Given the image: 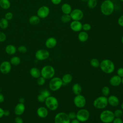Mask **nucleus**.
Returning a JSON list of instances; mask_svg holds the SVG:
<instances>
[{"label": "nucleus", "mask_w": 123, "mask_h": 123, "mask_svg": "<svg viewBox=\"0 0 123 123\" xmlns=\"http://www.w3.org/2000/svg\"><path fill=\"white\" fill-rule=\"evenodd\" d=\"M114 4L111 0H104L100 6V12L105 16H110L114 12Z\"/></svg>", "instance_id": "f257e3e1"}, {"label": "nucleus", "mask_w": 123, "mask_h": 123, "mask_svg": "<svg viewBox=\"0 0 123 123\" xmlns=\"http://www.w3.org/2000/svg\"><path fill=\"white\" fill-rule=\"evenodd\" d=\"M70 121L68 114L64 112L57 113L54 119V123H70Z\"/></svg>", "instance_id": "1a4fd4ad"}, {"label": "nucleus", "mask_w": 123, "mask_h": 123, "mask_svg": "<svg viewBox=\"0 0 123 123\" xmlns=\"http://www.w3.org/2000/svg\"><path fill=\"white\" fill-rule=\"evenodd\" d=\"M121 109L123 111V102L122 103V104L121 105Z\"/></svg>", "instance_id": "6e6d98bb"}, {"label": "nucleus", "mask_w": 123, "mask_h": 123, "mask_svg": "<svg viewBox=\"0 0 123 123\" xmlns=\"http://www.w3.org/2000/svg\"><path fill=\"white\" fill-rule=\"evenodd\" d=\"M122 119H123V115H122Z\"/></svg>", "instance_id": "680f3d73"}, {"label": "nucleus", "mask_w": 123, "mask_h": 123, "mask_svg": "<svg viewBox=\"0 0 123 123\" xmlns=\"http://www.w3.org/2000/svg\"><path fill=\"white\" fill-rule=\"evenodd\" d=\"M13 13L10 12H7L5 13V16H4V18L7 19V20L8 21H10L11 20H12L13 18Z\"/></svg>", "instance_id": "ea45409f"}, {"label": "nucleus", "mask_w": 123, "mask_h": 123, "mask_svg": "<svg viewBox=\"0 0 123 123\" xmlns=\"http://www.w3.org/2000/svg\"><path fill=\"white\" fill-rule=\"evenodd\" d=\"M117 75L121 77H123V67H120L117 70Z\"/></svg>", "instance_id": "c03bdc74"}, {"label": "nucleus", "mask_w": 123, "mask_h": 123, "mask_svg": "<svg viewBox=\"0 0 123 123\" xmlns=\"http://www.w3.org/2000/svg\"><path fill=\"white\" fill-rule=\"evenodd\" d=\"M69 119L72 120L76 118V112L74 111H71L68 113Z\"/></svg>", "instance_id": "a19ab883"}, {"label": "nucleus", "mask_w": 123, "mask_h": 123, "mask_svg": "<svg viewBox=\"0 0 123 123\" xmlns=\"http://www.w3.org/2000/svg\"><path fill=\"white\" fill-rule=\"evenodd\" d=\"M11 69L12 64L9 61H5L0 64V72L3 74H8L10 72Z\"/></svg>", "instance_id": "4468645a"}, {"label": "nucleus", "mask_w": 123, "mask_h": 123, "mask_svg": "<svg viewBox=\"0 0 123 123\" xmlns=\"http://www.w3.org/2000/svg\"><path fill=\"white\" fill-rule=\"evenodd\" d=\"M49 51L46 49H39L35 53V56L37 60L38 61H44L49 56Z\"/></svg>", "instance_id": "9b49d317"}, {"label": "nucleus", "mask_w": 123, "mask_h": 123, "mask_svg": "<svg viewBox=\"0 0 123 123\" xmlns=\"http://www.w3.org/2000/svg\"><path fill=\"white\" fill-rule=\"evenodd\" d=\"M61 78L63 84H67L72 82L73 80V76L70 74H65Z\"/></svg>", "instance_id": "bb28decb"}, {"label": "nucleus", "mask_w": 123, "mask_h": 123, "mask_svg": "<svg viewBox=\"0 0 123 123\" xmlns=\"http://www.w3.org/2000/svg\"><path fill=\"white\" fill-rule=\"evenodd\" d=\"M25 107L24 103H18L15 107L14 109V112L16 115L20 116L22 115L25 111Z\"/></svg>", "instance_id": "a211bd4d"}, {"label": "nucleus", "mask_w": 123, "mask_h": 123, "mask_svg": "<svg viewBox=\"0 0 123 123\" xmlns=\"http://www.w3.org/2000/svg\"><path fill=\"white\" fill-rule=\"evenodd\" d=\"M74 105L78 108H83L86 105V98L82 95L79 94L75 95L73 100Z\"/></svg>", "instance_id": "9d476101"}, {"label": "nucleus", "mask_w": 123, "mask_h": 123, "mask_svg": "<svg viewBox=\"0 0 123 123\" xmlns=\"http://www.w3.org/2000/svg\"><path fill=\"white\" fill-rule=\"evenodd\" d=\"M61 21L63 23H67L71 21V17L70 14H63L61 17Z\"/></svg>", "instance_id": "7c9ffc66"}, {"label": "nucleus", "mask_w": 123, "mask_h": 123, "mask_svg": "<svg viewBox=\"0 0 123 123\" xmlns=\"http://www.w3.org/2000/svg\"><path fill=\"white\" fill-rule=\"evenodd\" d=\"M40 94L42 95L46 98H47V97L50 96V92H49V91L48 89H44L42 90V91H41Z\"/></svg>", "instance_id": "58836bf2"}, {"label": "nucleus", "mask_w": 123, "mask_h": 123, "mask_svg": "<svg viewBox=\"0 0 123 123\" xmlns=\"http://www.w3.org/2000/svg\"><path fill=\"white\" fill-rule=\"evenodd\" d=\"M11 2L9 0H0V7L4 10H7L11 7Z\"/></svg>", "instance_id": "cd10ccee"}, {"label": "nucleus", "mask_w": 123, "mask_h": 123, "mask_svg": "<svg viewBox=\"0 0 123 123\" xmlns=\"http://www.w3.org/2000/svg\"><path fill=\"white\" fill-rule=\"evenodd\" d=\"M114 118L113 112L109 110H103L99 114L100 120L103 123H111Z\"/></svg>", "instance_id": "20e7f679"}, {"label": "nucleus", "mask_w": 123, "mask_h": 123, "mask_svg": "<svg viewBox=\"0 0 123 123\" xmlns=\"http://www.w3.org/2000/svg\"><path fill=\"white\" fill-rule=\"evenodd\" d=\"M83 24L80 21H72L70 24V28L75 32H79L82 30Z\"/></svg>", "instance_id": "2eb2a0df"}, {"label": "nucleus", "mask_w": 123, "mask_h": 123, "mask_svg": "<svg viewBox=\"0 0 123 123\" xmlns=\"http://www.w3.org/2000/svg\"><path fill=\"white\" fill-rule=\"evenodd\" d=\"M10 62L12 65L17 66L21 62V59L18 56H14L11 58Z\"/></svg>", "instance_id": "c85d7f7f"}, {"label": "nucleus", "mask_w": 123, "mask_h": 123, "mask_svg": "<svg viewBox=\"0 0 123 123\" xmlns=\"http://www.w3.org/2000/svg\"><path fill=\"white\" fill-rule=\"evenodd\" d=\"M37 116L41 118H45L49 114L48 109L43 106L39 107L37 110Z\"/></svg>", "instance_id": "6ab92c4d"}, {"label": "nucleus", "mask_w": 123, "mask_h": 123, "mask_svg": "<svg viewBox=\"0 0 123 123\" xmlns=\"http://www.w3.org/2000/svg\"><path fill=\"white\" fill-rule=\"evenodd\" d=\"M25 101V99L24 98H20L19 99V103H24Z\"/></svg>", "instance_id": "5fc2aeb1"}, {"label": "nucleus", "mask_w": 123, "mask_h": 123, "mask_svg": "<svg viewBox=\"0 0 123 123\" xmlns=\"http://www.w3.org/2000/svg\"><path fill=\"white\" fill-rule=\"evenodd\" d=\"M14 122L15 123H24V121L20 116H17L14 119Z\"/></svg>", "instance_id": "a18cd8bd"}, {"label": "nucleus", "mask_w": 123, "mask_h": 123, "mask_svg": "<svg viewBox=\"0 0 123 123\" xmlns=\"http://www.w3.org/2000/svg\"><path fill=\"white\" fill-rule=\"evenodd\" d=\"M6 34L2 32V31H0V42H3L4 41H5L6 39Z\"/></svg>", "instance_id": "37998d69"}, {"label": "nucleus", "mask_w": 123, "mask_h": 123, "mask_svg": "<svg viewBox=\"0 0 123 123\" xmlns=\"http://www.w3.org/2000/svg\"><path fill=\"white\" fill-rule=\"evenodd\" d=\"M46 80L43 77L40 76L37 79V84L39 86H43L45 84Z\"/></svg>", "instance_id": "e433bc0d"}, {"label": "nucleus", "mask_w": 123, "mask_h": 123, "mask_svg": "<svg viewBox=\"0 0 123 123\" xmlns=\"http://www.w3.org/2000/svg\"><path fill=\"white\" fill-rule=\"evenodd\" d=\"M108 105L107 97L101 96L96 98L93 102V106L98 109H104Z\"/></svg>", "instance_id": "0eeeda50"}, {"label": "nucleus", "mask_w": 123, "mask_h": 123, "mask_svg": "<svg viewBox=\"0 0 123 123\" xmlns=\"http://www.w3.org/2000/svg\"><path fill=\"white\" fill-rule=\"evenodd\" d=\"M41 76L46 79H50L54 77L55 74L54 68L49 65L44 66L40 70Z\"/></svg>", "instance_id": "7ed1b4c3"}, {"label": "nucleus", "mask_w": 123, "mask_h": 123, "mask_svg": "<svg viewBox=\"0 0 123 123\" xmlns=\"http://www.w3.org/2000/svg\"><path fill=\"white\" fill-rule=\"evenodd\" d=\"M101 70L107 74L112 73L115 70V65L113 62L109 59H104L100 62L99 67Z\"/></svg>", "instance_id": "f03ea898"}, {"label": "nucleus", "mask_w": 123, "mask_h": 123, "mask_svg": "<svg viewBox=\"0 0 123 123\" xmlns=\"http://www.w3.org/2000/svg\"><path fill=\"white\" fill-rule=\"evenodd\" d=\"M50 12V9L47 6L43 5L40 7L37 12V15L40 19H44L47 17Z\"/></svg>", "instance_id": "f8f14e48"}, {"label": "nucleus", "mask_w": 123, "mask_h": 123, "mask_svg": "<svg viewBox=\"0 0 123 123\" xmlns=\"http://www.w3.org/2000/svg\"><path fill=\"white\" fill-rule=\"evenodd\" d=\"M57 44V40L54 37H49L45 41L46 47L49 49L54 48Z\"/></svg>", "instance_id": "aec40b11"}, {"label": "nucleus", "mask_w": 123, "mask_h": 123, "mask_svg": "<svg viewBox=\"0 0 123 123\" xmlns=\"http://www.w3.org/2000/svg\"><path fill=\"white\" fill-rule=\"evenodd\" d=\"M109 83L112 86H118L122 84V78L117 74L114 75L110 79Z\"/></svg>", "instance_id": "dca6fc26"}, {"label": "nucleus", "mask_w": 123, "mask_h": 123, "mask_svg": "<svg viewBox=\"0 0 123 123\" xmlns=\"http://www.w3.org/2000/svg\"><path fill=\"white\" fill-rule=\"evenodd\" d=\"M17 49L19 52L22 53H25L27 52V48L24 45H21L19 46L17 48Z\"/></svg>", "instance_id": "c9c22d12"}, {"label": "nucleus", "mask_w": 123, "mask_h": 123, "mask_svg": "<svg viewBox=\"0 0 123 123\" xmlns=\"http://www.w3.org/2000/svg\"><path fill=\"white\" fill-rule=\"evenodd\" d=\"M29 73L30 75L34 78L37 79L41 76L40 70L37 67H32L31 68L29 71Z\"/></svg>", "instance_id": "b1692460"}, {"label": "nucleus", "mask_w": 123, "mask_h": 123, "mask_svg": "<svg viewBox=\"0 0 123 123\" xmlns=\"http://www.w3.org/2000/svg\"><path fill=\"white\" fill-rule=\"evenodd\" d=\"M107 99L108 104L112 107H117L120 104V100L119 98L115 95H111L107 98Z\"/></svg>", "instance_id": "f3484780"}, {"label": "nucleus", "mask_w": 123, "mask_h": 123, "mask_svg": "<svg viewBox=\"0 0 123 123\" xmlns=\"http://www.w3.org/2000/svg\"><path fill=\"white\" fill-rule=\"evenodd\" d=\"M50 1L54 5H57L61 3L62 0H50Z\"/></svg>", "instance_id": "09e8293b"}, {"label": "nucleus", "mask_w": 123, "mask_h": 123, "mask_svg": "<svg viewBox=\"0 0 123 123\" xmlns=\"http://www.w3.org/2000/svg\"><path fill=\"white\" fill-rule=\"evenodd\" d=\"M112 123H123V120L121 118L115 117Z\"/></svg>", "instance_id": "49530a36"}, {"label": "nucleus", "mask_w": 123, "mask_h": 123, "mask_svg": "<svg viewBox=\"0 0 123 123\" xmlns=\"http://www.w3.org/2000/svg\"><path fill=\"white\" fill-rule=\"evenodd\" d=\"M81 122L80 121H79L76 118L70 121V123H80Z\"/></svg>", "instance_id": "864d4df0"}, {"label": "nucleus", "mask_w": 123, "mask_h": 123, "mask_svg": "<svg viewBox=\"0 0 123 123\" xmlns=\"http://www.w3.org/2000/svg\"><path fill=\"white\" fill-rule=\"evenodd\" d=\"M121 42H122V43L123 44V36H122V38H121Z\"/></svg>", "instance_id": "13d9d810"}, {"label": "nucleus", "mask_w": 123, "mask_h": 123, "mask_svg": "<svg viewBox=\"0 0 123 123\" xmlns=\"http://www.w3.org/2000/svg\"><path fill=\"white\" fill-rule=\"evenodd\" d=\"M114 115L115 117H119V118H121L122 117L123 114V111L122 109H116V110L114 111L113 112Z\"/></svg>", "instance_id": "f704fd0d"}, {"label": "nucleus", "mask_w": 123, "mask_h": 123, "mask_svg": "<svg viewBox=\"0 0 123 123\" xmlns=\"http://www.w3.org/2000/svg\"><path fill=\"white\" fill-rule=\"evenodd\" d=\"M97 0H88L87 2V6L89 9H93L97 6Z\"/></svg>", "instance_id": "2f4dec72"}, {"label": "nucleus", "mask_w": 123, "mask_h": 123, "mask_svg": "<svg viewBox=\"0 0 123 123\" xmlns=\"http://www.w3.org/2000/svg\"><path fill=\"white\" fill-rule=\"evenodd\" d=\"M46 107L52 111L56 110L59 106V101L57 98L52 96L47 97L44 102Z\"/></svg>", "instance_id": "39448f33"}, {"label": "nucleus", "mask_w": 123, "mask_h": 123, "mask_svg": "<svg viewBox=\"0 0 123 123\" xmlns=\"http://www.w3.org/2000/svg\"><path fill=\"white\" fill-rule=\"evenodd\" d=\"M61 11L63 14H70L72 11V6L67 3H64L61 6Z\"/></svg>", "instance_id": "412c9836"}, {"label": "nucleus", "mask_w": 123, "mask_h": 123, "mask_svg": "<svg viewBox=\"0 0 123 123\" xmlns=\"http://www.w3.org/2000/svg\"><path fill=\"white\" fill-rule=\"evenodd\" d=\"M91 29V25L88 23H85L82 25V30L84 31L87 32Z\"/></svg>", "instance_id": "4c0bfd02"}, {"label": "nucleus", "mask_w": 123, "mask_h": 123, "mask_svg": "<svg viewBox=\"0 0 123 123\" xmlns=\"http://www.w3.org/2000/svg\"><path fill=\"white\" fill-rule=\"evenodd\" d=\"M121 1H122V2H123V0H120Z\"/></svg>", "instance_id": "052dcab7"}, {"label": "nucleus", "mask_w": 123, "mask_h": 123, "mask_svg": "<svg viewBox=\"0 0 123 123\" xmlns=\"http://www.w3.org/2000/svg\"><path fill=\"white\" fill-rule=\"evenodd\" d=\"M90 64L94 68H98L99 67L100 62L97 58H92L90 61Z\"/></svg>", "instance_id": "473e14b6"}, {"label": "nucleus", "mask_w": 123, "mask_h": 123, "mask_svg": "<svg viewBox=\"0 0 123 123\" xmlns=\"http://www.w3.org/2000/svg\"><path fill=\"white\" fill-rule=\"evenodd\" d=\"M63 85L61 78L53 77L50 79L49 83V89L52 91H56L60 89Z\"/></svg>", "instance_id": "423d86ee"}, {"label": "nucleus", "mask_w": 123, "mask_h": 123, "mask_svg": "<svg viewBox=\"0 0 123 123\" xmlns=\"http://www.w3.org/2000/svg\"><path fill=\"white\" fill-rule=\"evenodd\" d=\"M101 93L103 96L107 97L110 93V89L108 86H104L101 89Z\"/></svg>", "instance_id": "72a5a7b5"}, {"label": "nucleus", "mask_w": 123, "mask_h": 123, "mask_svg": "<svg viewBox=\"0 0 123 123\" xmlns=\"http://www.w3.org/2000/svg\"><path fill=\"white\" fill-rule=\"evenodd\" d=\"M90 117L89 111L86 109H80L76 112V119L80 122L87 121Z\"/></svg>", "instance_id": "6e6552de"}, {"label": "nucleus", "mask_w": 123, "mask_h": 123, "mask_svg": "<svg viewBox=\"0 0 123 123\" xmlns=\"http://www.w3.org/2000/svg\"><path fill=\"white\" fill-rule=\"evenodd\" d=\"M46 98L45 97H44L42 95H41V94L38 95L37 96V100L39 102H40V103L44 102Z\"/></svg>", "instance_id": "79ce46f5"}, {"label": "nucleus", "mask_w": 123, "mask_h": 123, "mask_svg": "<svg viewBox=\"0 0 123 123\" xmlns=\"http://www.w3.org/2000/svg\"><path fill=\"white\" fill-rule=\"evenodd\" d=\"M4 100V95L0 93V103H2Z\"/></svg>", "instance_id": "3c124183"}, {"label": "nucleus", "mask_w": 123, "mask_h": 123, "mask_svg": "<svg viewBox=\"0 0 123 123\" xmlns=\"http://www.w3.org/2000/svg\"><path fill=\"white\" fill-rule=\"evenodd\" d=\"M122 84L123 85V77H122Z\"/></svg>", "instance_id": "bf43d9fd"}, {"label": "nucleus", "mask_w": 123, "mask_h": 123, "mask_svg": "<svg viewBox=\"0 0 123 123\" xmlns=\"http://www.w3.org/2000/svg\"><path fill=\"white\" fill-rule=\"evenodd\" d=\"M40 18L37 15H33L28 19V22L32 25H37L39 23Z\"/></svg>", "instance_id": "a878e982"}, {"label": "nucleus", "mask_w": 123, "mask_h": 123, "mask_svg": "<svg viewBox=\"0 0 123 123\" xmlns=\"http://www.w3.org/2000/svg\"><path fill=\"white\" fill-rule=\"evenodd\" d=\"M72 90L73 93L75 95H77L81 93L82 88L80 84L78 83H74L72 86Z\"/></svg>", "instance_id": "393cba45"}, {"label": "nucleus", "mask_w": 123, "mask_h": 123, "mask_svg": "<svg viewBox=\"0 0 123 123\" xmlns=\"http://www.w3.org/2000/svg\"><path fill=\"white\" fill-rule=\"evenodd\" d=\"M89 37L88 34L87 32L84 31H81L78 35V39L81 42H86Z\"/></svg>", "instance_id": "4be33fe9"}, {"label": "nucleus", "mask_w": 123, "mask_h": 123, "mask_svg": "<svg viewBox=\"0 0 123 123\" xmlns=\"http://www.w3.org/2000/svg\"><path fill=\"white\" fill-rule=\"evenodd\" d=\"M70 15L72 20L80 21L84 17V12L80 9H75L72 10Z\"/></svg>", "instance_id": "ddd939ff"}, {"label": "nucleus", "mask_w": 123, "mask_h": 123, "mask_svg": "<svg viewBox=\"0 0 123 123\" xmlns=\"http://www.w3.org/2000/svg\"><path fill=\"white\" fill-rule=\"evenodd\" d=\"M82 1H83V2H87L88 1V0H81Z\"/></svg>", "instance_id": "4d7b16f0"}, {"label": "nucleus", "mask_w": 123, "mask_h": 123, "mask_svg": "<svg viewBox=\"0 0 123 123\" xmlns=\"http://www.w3.org/2000/svg\"><path fill=\"white\" fill-rule=\"evenodd\" d=\"M117 23L120 26L123 27V14L119 17L118 19Z\"/></svg>", "instance_id": "de8ad7c7"}, {"label": "nucleus", "mask_w": 123, "mask_h": 123, "mask_svg": "<svg viewBox=\"0 0 123 123\" xmlns=\"http://www.w3.org/2000/svg\"><path fill=\"white\" fill-rule=\"evenodd\" d=\"M4 110L0 107V118H2L4 116Z\"/></svg>", "instance_id": "603ef678"}, {"label": "nucleus", "mask_w": 123, "mask_h": 123, "mask_svg": "<svg viewBox=\"0 0 123 123\" xmlns=\"http://www.w3.org/2000/svg\"><path fill=\"white\" fill-rule=\"evenodd\" d=\"M10 114V111L9 110H5L4 111V116H9Z\"/></svg>", "instance_id": "8fccbe9b"}, {"label": "nucleus", "mask_w": 123, "mask_h": 123, "mask_svg": "<svg viewBox=\"0 0 123 123\" xmlns=\"http://www.w3.org/2000/svg\"><path fill=\"white\" fill-rule=\"evenodd\" d=\"M9 21L4 17L0 19V28L2 29H5L8 27Z\"/></svg>", "instance_id": "c756f323"}, {"label": "nucleus", "mask_w": 123, "mask_h": 123, "mask_svg": "<svg viewBox=\"0 0 123 123\" xmlns=\"http://www.w3.org/2000/svg\"><path fill=\"white\" fill-rule=\"evenodd\" d=\"M5 52L7 54L9 55H13L17 50L16 47L12 44L7 45L5 49Z\"/></svg>", "instance_id": "5701e85b"}]
</instances>
